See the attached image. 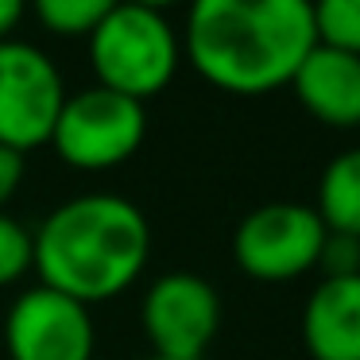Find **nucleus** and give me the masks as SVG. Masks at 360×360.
<instances>
[{"instance_id":"8","label":"nucleus","mask_w":360,"mask_h":360,"mask_svg":"<svg viewBox=\"0 0 360 360\" xmlns=\"http://www.w3.org/2000/svg\"><path fill=\"white\" fill-rule=\"evenodd\" d=\"M97 329L89 306L51 287H27L4 318L12 360H94Z\"/></svg>"},{"instance_id":"18","label":"nucleus","mask_w":360,"mask_h":360,"mask_svg":"<svg viewBox=\"0 0 360 360\" xmlns=\"http://www.w3.org/2000/svg\"><path fill=\"white\" fill-rule=\"evenodd\" d=\"M143 360H167V356H155V352H151V356H143Z\"/></svg>"},{"instance_id":"11","label":"nucleus","mask_w":360,"mask_h":360,"mask_svg":"<svg viewBox=\"0 0 360 360\" xmlns=\"http://www.w3.org/2000/svg\"><path fill=\"white\" fill-rule=\"evenodd\" d=\"M318 217L329 233H345L360 240V148L329 159L318 182Z\"/></svg>"},{"instance_id":"2","label":"nucleus","mask_w":360,"mask_h":360,"mask_svg":"<svg viewBox=\"0 0 360 360\" xmlns=\"http://www.w3.org/2000/svg\"><path fill=\"white\" fill-rule=\"evenodd\" d=\"M39 283L78 298L109 302L143 275L151 256V225L136 202L120 194H82L63 202L32 233Z\"/></svg>"},{"instance_id":"1","label":"nucleus","mask_w":360,"mask_h":360,"mask_svg":"<svg viewBox=\"0 0 360 360\" xmlns=\"http://www.w3.org/2000/svg\"><path fill=\"white\" fill-rule=\"evenodd\" d=\"M314 43V4L306 0H198L182 55L210 86L259 97L290 86Z\"/></svg>"},{"instance_id":"17","label":"nucleus","mask_w":360,"mask_h":360,"mask_svg":"<svg viewBox=\"0 0 360 360\" xmlns=\"http://www.w3.org/2000/svg\"><path fill=\"white\" fill-rule=\"evenodd\" d=\"M20 20H24V4H20V0H0V43L12 39Z\"/></svg>"},{"instance_id":"14","label":"nucleus","mask_w":360,"mask_h":360,"mask_svg":"<svg viewBox=\"0 0 360 360\" xmlns=\"http://www.w3.org/2000/svg\"><path fill=\"white\" fill-rule=\"evenodd\" d=\"M35 267V240L27 225L0 213V287H12Z\"/></svg>"},{"instance_id":"13","label":"nucleus","mask_w":360,"mask_h":360,"mask_svg":"<svg viewBox=\"0 0 360 360\" xmlns=\"http://www.w3.org/2000/svg\"><path fill=\"white\" fill-rule=\"evenodd\" d=\"M318 43L360 55V0H321L314 4Z\"/></svg>"},{"instance_id":"6","label":"nucleus","mask_w":360,"mask_h":360,"mask_svg":"<svg viewBox=\"0 0 360 360\" xmlns=\"http://www.w3.org/2000/svg\"><path fill=\"white\" fill-rule=\"evenodd\" d=\"M329 229L318 210L302 202H267L252 210L233 233V256L244 275L259 283H290L314 271Z\"/></svg>"},{"instance_id":"3","label":"nucleus","mask_w":360,"mask_h":360,"mask_svg":"<svg viewBox=\"0 0 360 360\" xmlns=\"http://www.w3.org/2000/svg\"><path fill=\"white\" fill-rule=\"evenodd\" d=\"M86 43L97 86L140 105L163 94L182 63V35L155 4H109Z\"/></svg>"},{"instance_id":"4","label":"nucleus","mask_w":360,"mask_h":360,"mask_svg":"<svg viewBox=\"0 0 360 360\" xmlns=\"http://www.w3.org/2000/svg\"><path fill=\"white\" fill-rule=\"evenodd\" d=\"M148 136V109L105 86L66 94L51 132V148L74 171H112L140 151Z\"/></svg>"},{"instance_id":"7","label":"nucleus","mask_w":360,"mask_h":360,"mask_svg":"<svg viewBox=\"0 0 360 360\" xmlns=\"http://www.w3.org/2000/svg\"><path fill=\"white\" fill-rule=\"evenodd\" d=\"M151 352L167 360H202L221 329V298L194 271H167L148 287L140 306Z\"/></svg>"},{"instance_id":"16","label":"nucleus","mask_w":360,"mask_h":360,"mask_svg":"<svg viewBox=\"0 0 360 360\" xmlns=\"http://www.w3.org/2000/svg\"><path fill=\"white\" fill-rule=\"evenodd\" d=\"M20 182H24V155L0 143V213H4V205L16 198Z\"/></svg>"},{"instance_id":"15","label":"nucleus","mask_w":360,"mask_h":360,"mask_svg":"<svg viewBox=\"0 0 360 360\" xmlns=\"http://www.w3.org/2000/svg\"><path fill=\"white\" fill-rule=\"evenodd\" d=\"M318 267L326 279H349V275H360V240L345 233H326V244H321Z\"/></svg>"},{"instance_id":"5","label":"nucleus","mask_w":360,"mask_h":360,"mask_svg":"<svg viewBox=\"0 0 360 360\" xmlns=\"http://www.w3.org/2000/svg\"><path fill=\"white\" fill-rule=\"evenodd\" d=\"M66 86L43 47L27 39L0 43V143L20 155L51 143Z\"/></svg>"},{"instance_id":"9","label":"nucleus","mask_w":360,"mask_h":360,"mask_svg":"<svg viewBox=\"0 0 360 360\" xmlns=\"http://www.w3.org/2000/svg\"><path fill=\"white\" fill-rule=\"evenodd\" d=\"M298 105L329 128L360 124V55L314 43L290 78Z\"/></svg>"},{"instance_id":"10","label":"nucleus","mask_w":360,"mask_h":360,"mask_svg":"<svg viewBox=\"0 0 360 360\" xmlns=\"http://www.w3.org/2000/svg\"><path fill=\"white\" fill-rule=\"evenodd\" d=\"M302 341L314 360H360V275L321 279L310 290Z\"/></svg>"},{"instance_id":"12","label":"nucleus","mask_w":360,"mask_h":360,"mask_svg":"<svg viewBox=\"0 0 360 360\" xmlns=\"http://www.w3.org/2000/svg\"><path fill=\"white\" fill-rule=\"evenodd\" d=\"M109 4L112 0H39L35 4V20L51 35H63V39L82 35V39H89L94 27L105 20Z\"/></svg>"}]
</instances>
